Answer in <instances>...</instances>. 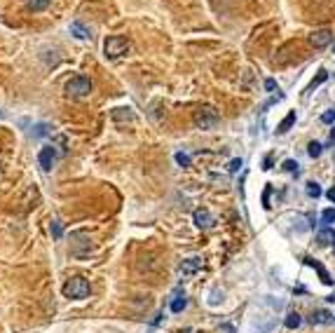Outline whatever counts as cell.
<instances>
[{
    "label": "cell",
    "mask_w": 335,
    "mask_h": 333,
    "mask_svg": "<svg viewBox=\"0 0 335 333\" xmlns=\"http://www.w3.org/2000/svg\"><path fill=\"white\" fill-rule=\"evenodd\" d=\"M103 52L108 59H120L122 54L129 52V43H127V38H122V35H110L103 43Z\"/></svg>",
    "instance_id": "4"
},
{
    "label": "cell",
    "mask_w": 335,
    "mask_h": 333,
    "mask_svg": "<svg viewBox=\"0 0 335 333\" xmlns=\"http://www.w3.org/2000/svg\"><path fill=\"white\" fill-rule=\"evenodd\" d=\"M38 162H40V167H43V172H50L56 162V150L52 148V145H45V148L40 150Z\"/></svg>",
    "instance_id": "6"
},
{
    "label": "cell",
    "mask_w": 335,
    "mask_h": 333,
    "mask_svg": "<svg viewBox=\"0 0 335 333\" xmlns=\"http://www.w3.org/2000/svg\"><path fill=\"white\" fill-rule=\"evenodd\" d=\"M326 80H328V73H326V71H319V75H317V78H314V80H312V82H309V87H307V92H314V89H317V87H319V85H324V82H326Z\"/></svg>",
    "instance_id": "16"
},
{
    "label": "cell",
    "mask_w": 335,
    "mask_h": 333,
    "mask_svg": "<svg viewBox=\"0 0 335 333\" xmlns=\"http://www.w3.org/2000/svg\"><path fill=\"white\" fill-rule=\"evenodd\" d=\"M293 124H296V111H291V113H288V115L284 117V120H281V122H279V127H277V134H286V132H288V129L293 127Z\"/></svg>",
    "instance_id": "11"
},
{
    "label": "cell",
    "mask_w": 335,
    "mask_h": 333,
    "mask_svg": "<svg viewBox=\"0 0 335 333\" xmlns=\"http://www.w3.org/2000/svg\"><path fill=\"white\" fill-rule=\"evenodd\" d=\"M305 190H307V195H309V197H314V200H317V197H321V185L314 183V181H309Z\"/></svg>",
    "instance_id": "19"
},
{
    "label": "cell",
    "mask_w": 335,
    "mask_h": 333,
    "mask_svg": "<svg viewBox=\"0 0 335 333\" xmlns=\"http://www.w3.org/2000/svg\"><path fill=\"white\" fill-rule=\"evenodd\" d=\"M134 111L132 108H115V111H113V120H115V122H122V120H134Z\"/></svg>",
    "instance_id": "12"
},
{
    "label": "cell",
    "mask_w": 335,
    "mask_h": 333,
    "mask_svg": "<svg viewBox=\"0 0 335 333\" xmlns=\"http://www.w3.org/2000/svg\"><path fill=\"white\" fill-rule=\"evenodd\" d=\"M66 94L73 96V99H85V96H89L92 94V80L85 78V75H77V78L68 80Z\"/></svg>",
    "instance_id": "2"
},
{
    "label": "cell",
    "mask_w": 335,
    "mask_h": 333,
    "mask_svg": "<svg viewBox=\"0 0 335 333\" xmlns=\"http://www.w3.org/2000/svg\"><path fill=\"white\" fill-rule=\"evenodd\" d=\"M326 197H328V200H330V202H335V185H333V188H330V190H328V193H326Z\"/></svg>",
    "instance_id": "31"
},
{
    "label": "cell",
    "mask_w": 335,
    "mask_h": 333,
    "mask_svg": "<svg viewBox=\"0 0 335 333\" xmlns=\"http://www.w3.org/2000/svg\"><path fill=\"white\" fill-rule=\"evenodd\" d=\"M307 263H309V265L314 267V270L319 272V277H321V282H324V284H333V279H330V275H328V272H326V267L321 265V263L312 261V258H307Z\"/></svg>",
    "instance_id": "13"
},
{
    "label": "cell",
    "mask_w": 335,
    "mask_h": 333,
    "mask_svg": "<svg viewBox=\"0 0 335 333\" xmlns=\"http://www.w3.org/2000/svg\"><path fill=\"white\" fill-rule=\"evenodd\" d=\"M64 296L66 298H75V300H82L89 296V282L82 277H73L64 284Z\"/></svg>",
    "instance_id": "3"
},
{
    "label": "cell",
    "mask_w": 335,
    "mask_h": 333,
    "mask_svg": "<svg viewBox=\"0 0 335 333\" xmlns=\"http://www.w3.org/2000/svg\"><path fill=\"white\" fill-rule=\"evenodd\" d=\"M284 172H288V174H300V169H298V162L296 160H286L284 162Z\"/></svg>",
    "instance_id": "22"
},
{
    "label": "cell",
    "mask_w": 335,
    "mask_h": 333,
    "mask_svg": "<svg viewBox=\"0 0 335 333\" xmlns=\"http://www.w3.org/2000/svg\"><path fill=\"white\" fill-rule=\"evenodd\" d=\"M193 122L197 129H214L216 124L220 122V115H218L216 108H211V106H199L193 115Z\"/></svg>",
    "instance_id": "1"
},
{
    "label": "cell",
    "mask_w": 335,
    "mask_h": 333,
    "mask_svg": "<svg viewBox=\"0 0 335 333\" xmlns=\"http://www.w3.org/2000/svg\"><path fill=\"white\" fill-rule=\"evenodd\" d=\"M321 122H326V124H333L335 122V108H330V111H326L324 115H321Z\"/></svg>",
    "instance_id": "23"
},
{
    "label": "cell",
    "mask_w": 335,
    "mask_h": 333,
    "mask_svg": "<svg viewBox=\"0 0 335 333\" xmlns=\"http://www.w3.org/2000/svg\"><path fill=\"white\" fill-rule=\"evenodd\" d=\"M50 3L52 0H28V10L31 12H43V10H47Z\"/></svg>",
    "instance_id": "15"
},
{
    "label": "cell",
    "mask_w": 335,
    "mask_h": 333,
    "mask_svg": "<svg viewBox=\"0 0 335 333\" xmlns=\"http://www.w3.org/2000/svg\"><path fill=\"white\" fill-rule=\"evenodd\" d=\"M321 223H324L326 228H330L335 223V209H324V214H321Z\"/></svg>",
    "instance_id": "18"
},
{
    "label": "cell",
    "mask_w": 335,
    "mask_h": 333,
    "mask_svg": "<svg viewBox=\"0 0 335 333\" xmlns=\"http://www.w3.org/2000/svg\"><path fill=\"white\" fill-rule=\"evenodd\" d=\"M176 162L181 167H190V162L193 160H190V155H185V153H176Z\"/></svg>",
    "instance_id": "24"
},
{
    "label": "cell",
    "mask_w": 335,
    "mask_h": 333,
    "mask_svg": "<svg viewBox=\"0 0 335 333\" xmlns=\"http://www.w3.org/2000/svg\"><path fill=\"white\" fill-rule=\"evenodd\" d=\"M333 54H335V47H333Z\"/></svg>",
    "instance_id": "35"
},
{
    "label": "cell",
    "mask_w": 335,
    "mask_h": 333,
    "mask_svg": "<svg viewBox=\"0 0 335 333\" xmlns=\"http://www.w3.org/2000/svg\"><path fill=\"white\" fill-rule=\"evenodd\" d=\"M307 155L312 157V160H314V157H319V155H321V143H317V141H312V143L307 145Z\"/></svg>",
    "instance_id": "21"
},
{
    "label": "cell",
    "mask_w": 335,
    "mask_h": 333,
    "mask_svg": "<svg viewBox=\"0 0 335 333\" xmlns=\"http://www.w3.org/2000/svg\"><path fill=\"white\" fill-rule=\"evenodd\" d=\"M333 242H335V233H333Z\"/></svg>",
    "instance_id": "34"
},
{
    "label": "cell",
    "mask_w": 335,
    "mask_h": 333,
    "mask_svg": "<svg viewBox=\"0 0 335 333\" xmlns=\"http://www.w3.org/2000/svg\"><path fill=\"white\" fill-rule=\"evenodd\" d=\"M242 164H244L242 160H230V164H227V172H230V174H237L239 169H242Z\"/></svg>",
    "instance_id": "25"
},
{
    "label": "cell",
    "mask_w": 335,
    "mask_h": 333,
    "mask_svg": "<svg viewBox=\"0 0 335 333\" xmlns=\"http://www.w3.org/2000/svg\"><path fill=\"white\" fill-rule=\"evenodd\" d=\"M218 333H235V328H232L230 324H220V326H218Z\"/></svg>",
    "instance_id": "28"
},
{
    "label": "cell",
    "mask_w": 335,
    "mask_h": 333,
    "mask_svg": "<svg viewBox=\"0 0 335 333\" xmlns=\"http://www.w3.org/2000/svg\"><path fill=\"white\" fill-rule=\"evenodd\" d=\"M193 221H195V225H197V228H214V223H216V218L211 216V211L209 209H197L193 214Z\"/></svg>",
    "instance_id": "7"
},
{
    "label": "cell",
    "mask_w": 335,
    "mask_h": 333,
    "mask_svg": "<svg viewBox=\"0 0 335 333\" xmlns=\"http://www.w3.org/2000/svg\"><path fill=\"white\" fill-rule=\"evenodd\" d=\"M68 31H71V35L73 38H77V40H87L89 38V28L85 26V24H80V22H71Z\"/></svg>",
    "instance_id": "10"
},
{
    "label": "cell",
    "mask_w": 335,
    "mask_h": 333,
    "mask_svg": "<svg viewBox=\"0 0 335 333\" xmlns=\"http://www.w3.org/2000/svg\"><path fill=\"white\" fill-rule=\"evenodd\" d=\"M218 296H223V291H218V289L211 291V300H209L211 305H218Z\"/></svg>",
    "instance_id": "27"
},
{
    "label": "cell",
    "mask_w": 335,
    "mask_h": 333,
    "mask_svg": "<svg viewBox=\"0 0 335 333\" xmlns=\"http://www.w3.org/2000/svg\"><path fill=\"white\" fill-rule=\"evenodd\" d=\"M52 235H54V239H61V235H64V228H61L59 221L52 223Z\"/></svg>",
    "instance_id": "26"
},
{
    "label": "cell",
    "mask_w": 335,
    "mask_h": 333,
    "mask_svg": "<svg viewBox=\"0 0 335 333\" xmlns=\"http://www.w3.org/2000/svg\"><path fill=\"white\" fill-rule=\"evenodd\" d=\"M277 87V82H275V80H272V78H269V80H265V89H267V92H272V89H275Z\"/></svg>",
    "instance_id": "30"
},
{
    "label": "cell",
    "mask_w": 335,
    "mask_h": 333,
    "mask_svg": "<svg viewBox=\"0 0 335 333\" xmlns=\"http://www.w3.org/2000/svg\"><path fill=\"white\" fill-rule=\"evenodd\" d=\"M333 242V230H324V233H319V244L326 246Z\"/></svg>",
    "instance_id": "20"
},
{
    "label": "cell",
    "mask_w": 335,
    "mask_h": 333,
    "mask_svg": "<svg viewBox=\"0 0 335 333\" xmlns=\"http://www.w3.org/2000/svg\"><path fill=\"white\" fill-rule=\"evenodd\" d=\"M202 270V258H197V256H193V258H185V261H181V265H178V272H181L183 277H187V275H195V272Z\"/></svg>",
    "instance_id": "8"
},
{
    "label": "cell",
    "mask_w": 335,
    "mask_h": 333,
    "mask_svg": "<svg viewBox=\"0 0 335 333\" xmlns=\"http://www.w3.org/2000/svg\"><path fill=\"white\" fill-rule=\"evenodd\" d=\"M181 333H202V331H197V328H181Z\"/></svg>",
    "instance_id": "32"
},
{
    "label": "cell",
    "mask_w": 335,
    "mask_h": 333,
    "mask_svg": "<svg viewBox=\"0 0 335 333\" xmlns=\"http://www.w3.org/2000/svg\"><path fill=\"white\" fill-rule=\"evenodd\" d=\"M330 141H335V127L330 129Z\"/></svg>",
    "instance_id": "33"
},
{
    "label": "cell",
    "mask_w": 335,
    "mask_h": 333,
    "mask_svg": "<svg viewBox=\"0 0 335 333\" xmlns=\"http://www.w3.org/2000/svg\"><path fill=\"white\" fill-rule=\"evenodd\" d=\"M300 322H302V317L300 315H298V312H291V315H288V317H286V328H298V326H300Z\"/></svg>",
    "instance_id": "17"
},
{
    "label": "cell",
    "mask_w": 335,
    "mask_h": 333,
    "mask_svg": "<svg viewBox=\"0 0 335 333\" xmlns=\"http://www.w3.org/2000/svg\"><path fill=\"white\" fill-rule=\"evenodd\" d=\"M269 193H272V188H267L265 190V195H263V206L265 209H269Z\"/></svg>",
    "instance_id": "29"
},
{
    "label": "cell",
    "mask_w": 335,
    "mask_h": 333,
    "mask_svg": "<svg viewBox=\"0 0 335 333\" xmlns=\"http://www.w3.org/2000/svg\"><path fill=\"white\" fill-rule=\"evenodd\" d=\"M185 305H187V300H185V296H181V294H176V298L171 300V312H183L185 310Z\"/></svg>",
    "instance_id": "14"
},
{
    "label": "cell",
    "mask_w": 335,
    "mask_h": 333,
    "mask_svg": "<svg viewBox=\"0 0 335 333\" xmlns=\"http://www.w3.org/2000/svg\"><path fill=\"white\" fill-rule=\"evenodd\" d=\"M333 31H328V28H319V31H312L309 33V45H312L314 50H324V47H328L330 43H333Z\"/></svg>",
    "instance_id": "5"
},
{
    "label": "cell",
    "mask_w": 335,
    "mask_h": 333,
    "mask_svg": "<svg viewBox=\"0 0 335 333\" xmlns=\"http://www.w3.org/2000/svg\"><path fill=\"white\" fill-rule=\"evenodd\" d=\"M309 324L312 326H326V324H333V315L328 310H314L309 315Z\"/></svg>",
    "instance_id": "9"
}]
</instances>
